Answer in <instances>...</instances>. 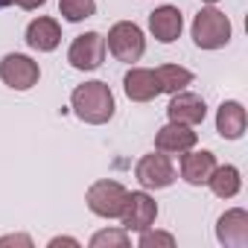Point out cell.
Instances as JSON below:
<instances>
[{"instance_id":"1","label":"cell","mask_w":248,"mask_h":248,"mask_svg":"<svg viewBox=\"0 0 248 248\" xmlns=\"http://www.w3.org/2000/svg\"><path fill=\"white\" fill-rule=\"evenodd\" d=\"M70 108L82 123H88V126H105V123L114 117L117 102H114L111 88L105 82L93 79V82H82V85L73 88Z\"/></svg>"},{"instance_id":"2","label":"cell","mask_w":248,"mask_h":248,"mask_svg":"<svg viewBox=\"0 0 248 248\" xmlns=\"http://www.w3.org/2000/svg\"><path fill=\"white\" fill-rule=\"evenodd\" d=\"M105 50L117 59V62H126V64H135L143 59L146 53V35L138 24L132 21H117L111 30H108V38H105Z\"/></svg>"},{"instance_id":"3","label":"cell","mask_w":248,"mask_h":248,"mask_svg":"<svg viewBox=\"0 0 248 248\" xmlns=\"http://www.w3.org/2000/svg\"><path fill=\"white\" fill-rule=\"evenodd\" d=\"M193 41L199 50H219L231 41V21L225 12H219L216 6H204L196 18H193Z\"/></svg>"},{"instance_id":"4","label":"cell","mask_w":248,"mask_h":248,"mask_svg":"<svg viewBox=\"0 0 248 248\" xmlns=\"http://www.w3.org/2000/svg\"><path fill=\"white\" fill-rule=\"evenodd\" d=\"M126 196L129 190L123 187L120 181L114 178H102V181H93L85 193V202H88V210L93 216H102V219H120L123 213V204H126Z\"/></svg>"},{"instance_id":"5","label":"cell","mask_w":248,"mask_h":248,"mask_svg":"<svg viewBox=\"0 0 248 248\" xmlns=\"http://www.w3.org/2000/svg\"><path fill=\"white\" fill-rule=\"evenodd\" d=\"M0 79L12 91H30L38 85L41 67H38V62H32L24 53H6L3 62H0Z\"/></svg>"},{"instance_id":"6","label":"cell","mask_w":248,"mask_h":248,"mask_svg":"<svg viewBox=\"0 0 248 248\" xmlns=\"http://www.w3.org/2000/svg\"><path fill=\"white\" fill-rule=\"evenodd\" d=\"M135 178L140 181L143 190H167L175 184V167L167 152H152L143 155L135 167Z\"/></svg>"},{"instance_id":"7","label":"cell","mask_w":248,"mask_h":248,"mask_svg":"<svg viewBox=\"0 0 248 248\" xmlns=\"http://www.w3.org/2000/svg\"><path fill=\"white\" fill-rule=\"evenodd\" d=\"M158 219V202L146 193V190H138V193H129L126 196V204H123V213H120V222L129 233H140L146 228H152Z\"/></svg>"},{"instance_id":"8","label":"cell","mask_w":248,"mask_h":248,"mask_svg":"<svg viewBox=\"0 0 248 248\" xmlns=\"http://www.w3.org/2000/svg\"><path fill=\"white\" fill-rule=\"evenodd\" d=\"M67 62L76 70H96L105 62V38L99 32H85V35L73 38V44L67 50Z\"/></svg>"},{"instance_id":"9","label":"cell","mask_w":248,"mask_h":248,"mask_svg":"<svg viewBox=\"0 0 248 248\" xmlns=\"http://www.w3.org/2000/svg\"><path fill=\"white\" fill-rule=\"evenodd\" d=\"M167 117L172 123H184V126H199V123H204V117H207V102L199 93L184 88V91L172 93V99L167 105Z\"/></svg>"},{"instance_id":"10","label":"cell","mask_w":248,"mask_h":248,"mask_svg":"<svg viewBox=\"0 0 248 248\" xmlns=\"http://www.w3.org/2000/svg\"><path fill=\"white\" fill-rule=\"evenodd\" d=\"M216 239L228 248H245L248 245V213L242 207H231L216 222Z\"/></svg>"},{"instance_id":"11","label":"cell","mask_w":248,"mask_h":248,"mask_svg":"<svg viewBox=\"0 0 248 248\" xmlns=\"http://www.w3.org/2000/svg\"><path fill=\"white\" fill-rule=\"evenodd\" d=\"M123 91L132 102H152L155 96H161V82L158 73L149 67H132L123 76Z\"/></svg>"},{"instance_id":"12","label":"cell","mask_w":248,"mask_h":248,"mask_svg":"<svg viewBox=\"0 0 248 248\" xmlns=\"http://www.w3.org/2000/svg\"><path fill=\"white\" fill-rule=\"evenodd\" d=\"M199 140V135L193 132V126H184V123H167L164 129H158L155 135V149L167 152V155H181L187 149H193Z\"/></svg>"},{"instance_id":"13","label":"cell","mask_w":248,"mask_h":248,"mask_svg":"<svg viewBox=\"0 0 248 248\" xmlns=\"http://www.w3.org/2000/svg\"><path fill=\"white\" fill-rule=\"evenodd\" d=\"M181 30H184V18H181V9H178V6H158V9L149 15V32H152L161 44L178 41Z\"/></svg>"},{"instance_id":"14","label":"cell","mask_w":248,"mask_h":248,"mask_svg":"<svg viewBox=\"0 0 248 248\" xmlns=\"http://www.w3.org/2000/svg\"><path fill=\"white\" fill-rule=\"evenodd\" d=\"M245 126H248V114H245L242 102L228 99V102L219 105V111H216V132H219V138L239 140L245 135Z\"/></svg>"},{"instance_id":"15","label":"cell","mask_w":248,"mask_h":248,"mask_svg":"<svg viewBox=\"0 0 248 248\" xmlns=\"http://www.w3.org/2000/svg\"><path fill=\"white\" fill-rule=\"evenodd\" d=\"M213 170H216V155L213 152H207V149H202V152H193V149L181 152V178L187 184H193V187L207 184Z\"/></svg>"},{"instance_id":"16","label":"cell","mask_w":248,"mask_h":248,"mask_svg":"<svg viewBox=\"0 0 248 248\" xmlns=\"http://www.w3.org/2000/svg\"><path fill=\"white\" fill-rule=\"evenodd\" d=\"M27 44L35 53H53L62 44V27L56 18H35L27 27Z\"/></svg>"},{"instance_id":"17","label":"cell","mask_w":248,"mask_h":248,"mask_svg":"<svg viewBox=\"0 0 248 248\" xmlns=\"http://www.w3.org/2000/svg\"><path fill=\"white\" fill-rule=\"evenodd\" d=\"M207 187H210V193L219 196V199H233V196L242 190V175H239V170H236L233 164H225V167L216 164V170H213L210 178H207Z\"/></svg>"},{"instance_id":"18","label":"cell","mask_w":248,"mask_h":248,"mask_svg":"<svg viewBox=\"0 0 248 248\" xmlns=\"http://www.w3.org/2000/svg\"><path fill=\"white\" fill-rule=\"evenodd\" d=\"M155 73L161 82V93H178L187 85H193V70H187L181 64H161Z\"/></svg>"},{"instance_id":"19","label":"cell","mask_w":248,"mask_h":248,"mask_svg":"<svg viewBox=\"0 0 248 248\" xmlns=\"http://www.w3.org/2000/svg\"><path fill=\"white\" fill-rule=\"evenodd\" d=\"M96 12V0H59V15L67 24H82Z\"/></svg>"},{"instance_id":"20","label":"cell","mask_w":248,"mask_h":248,"mask_svg":"<svg viewBox=\"0 0 248 248\" xmlns=\"http://www.w3.org/2000/svg\"><path fill=\"white\" fill-rule=\"evenodd\" d=\"M132 236L126 228H105L91 236V248H129Z\"/></svg>"},{"instance_id":"21","label":"cell","mask_w":248,"mask_h":248,"mask_svg":"<svg viewBox=\"0 0 248 248\" xmlns=\"http://www.w3.org/2000/svg\"><path fill=\"white\" fill-rule=\"evenodd\" d=\"M138 245H140V248H155V245L172 248V245H175V236H172V233H167V231H152V228H146V231H140Z\"/></svg>"},{"instance_id":"22","label":"cell","mask_w":248,"mask_h":248,"mask_svg":"<svg viewBox=\"0 0 248 248\" xmlns=\"http://www.w3.org/2000/svg\"><path fill=\"white\" fill-rule=\"evenodd\" d=\"M3 245H24V248H32V239L27 233H9V236H0V248Z\"/></svg>"},{"instance_id":"23","label":"cell","mask_w":248,"mask_h":248,"mask_svg":"<svg viewBox=\"0 0 248 248\" xmlns=\"http://www.w3.org/2000/svg\"><path fill=\"white\" fill-rule=\"evenodd\" d=\"M47 3V0H18V6L21 9H27V12H32V9H41Z\"/></svg>"},{"instance_id":"24","label":"cell","mask_w":248,"mask_h":248,"mask_svg":"<svg viewBox=\"0 0 248 248\" xmlns=\"http://www.w3.org/2000/svg\"><path fill=\"white\" fill-rule=\"evenodd\" d=\"M56 245H73V248H79V242L70 239V236H56V239H50V248H56Z\"/></svg>"},{"instance_id":"25","label":"cell","mask_w":248,"mask_h":248,"mask_svg":"<svg viewBox=\"0 0 248 248\" xmlns=\"http://www.w3.org/2000/svg\"><path fill=\"white\" fill-rule=\"evenodd\" d=\"M12 3H18V0H0V6H12Z\"/></svg>"},{"instance_id":"26","label":"cell","mask_w":248,"mask_h":248,"mask_svg":"<svg viewBox=\"0 0 248 248\" xmlns=\"http://www.w3.org/2000/svg\"><path fill=\"white\" fill-rule=\"evenodd\" d=\"M202 3H207V6H213V3H219V0H202Z\"/></svg>"},{"instance_id":"27","label":"cell","mask_w":248,"mask_h":248,"mask_svg":"<svg viewBox=\"0 0 248 248\" xmlns=\"http://www.w3.org/2000/svg\"><path fill=\"white\" fill-rule=\"evenodd\" d=\"M0 9H3V6H0Z\"/></svg>"}]
</instances>
